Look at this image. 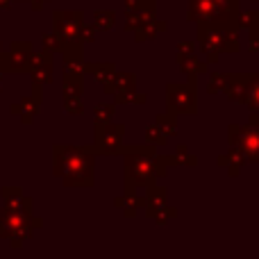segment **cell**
Masks as SVG:
<instances>
[{
    "label": "cell",
    "mask_w": 259,
    "mask_h": 259,
    "mask_svg": "<svg viewBox=\"0 0 259 259\" xmlns=\"http://www.w3.org/2000/svg\"><path fill=\"white\" fill-rule=\"evenodd\" d=\"M30 57H32V46L30 44H14L12 53L5 59H9V71H25L30 66Z\"/></svg>",
    "instance_id": "cell-9"
},
{
    "label": "cell",
    "mask_w": 259,
    "mask_h": 259,
    "mask_svg": "<svg viewBox=\"0 0 259 259\" xmlns=\"http://www.w3.org/2000/svg\"><path fill=\"white\" fill-rule=\"evenodd\" d=\"M198 41L202 53L216 62L221 53H237L239 36L234 21H198Z\"/></svg>",
    "instance_id": "cell-3"
},
{
    "label": "cell",
    "mask_w": 259,
    "mask_h": 259,
    "mask_svg": "<svg viewBox=\"0 0 259 259\" xmlns=\"http://www.w3.org/2000/svg\"><path fill=\"white\" fill-rule=\"evenodd\" d=\"M39 91H41V84H36V87H34V98H32V100H23V103L14 105V112L21 114L23 123H32V118H34L36 109H39V103H41Z\"/></svg>",
    "instance_id": "cell-11"
},
{
    "label": "cell",
    "mask_w": 259,
    "mask_h": 259,
    "mask_svg": "<svg viewBox=\"0 0 259 259\" xmlns=\"http://www.w3.org/2000/svg\"><path fill=\"white\" fill-rule=\"evenodd\" d=\"M125 125H112V123H103L96 125V141H94V152L96 155H118L121 152V141Z\"/></svg>",
    "instance_id": "cell-6"
},
{
    "label": "cell",
    "mask_w": 259,
    "mask_h": 259,
    "mask_svg": "<svg viewBox=\"0 0 259 259\" xmlns=\"http://www.w3.org/2000/svg\"><path fill=\"white\" fill-rule=\"evenodd\" d=\"M84 16L82 12H55V34L62 41L64 48H73V46H82L84 41Z\"/></svg>",
    "instance_id": "cell-5"
},
{
    "label": "cell",
    "mask_w": 259,
    "mask_h": 259,
    "mask_svg": "<svg viewBox=\"0 0 259 259\" xmlns=\"http://www.w3.org/2000/svg\"><path fill=\"white\" fill-rule=\"evenodd\" d=\"M230 143L243 152L246 161L259 164V114H252L248 125H230Z\"/></svg>",
    "instance_id": "cell-4"
},
{
    "label": "cell",
    "mask_w": 259,
    "mask_h": 259,
    "mask_svg": "<svg viewBox=\"0 0 259 259\" xmlns=\"http://www.w3.org/2000/svg\"><path fill=\"white\" fill-rule=\"evenodd\" d=\"M228 80H230V75L216 73V75H211L209 84H207V91H209V94H221V91H225V87H228Z\"/></svg>",
    "instance_id": "cell-17"
},
{
    "label": "cell",
    "mask_w": 259,
    "mask_h": 259,
    "mask_svg": "<svg viewBox=\"0 0 259 259\" xmlns=\"http://www.w3.org/2000/svg\"><path fill=\"white\" fill-rule=\"evenodd\" d=\"M112 112H114V105H98L96 107V125H103V123L112 121Z\"/></svg>",
    "instance_id": "cell-19"
},
{
    "label": "cell",
    "mask_w": 259,
    "mask_h": 259,
    "mask_svg": "<svg viewBox=\"0 0 259 259\" xmlns=\"http://www.w3.org/2000/svg\"><path fill=\"white\" fill-rule=\"evenodd\" d=\"M243 105H248V109H250L252 114H259V75H248Z\"/></svg>",
    "instance_id": "cell-12"
},
{
    "label": "cell",
    "mask_w": 259,
    "mask_h": 259,
    "mask_svg": "<svg viewBox=\"0 0 259 259\" xmlns=\"http://www.w3.org/2000/svg\"><path fill=\"white\" fill-rule=\"evenodd\" d=\"M219 164H221V166H228L230 173L237 175V173H239V168H241V166L246 164V157H243V152L239 150L237 146H232V150H230L228 155L219 157Z\"/></svg>",
    "instance_id": "cell-13"
},
{
    "label": "cell",
    "mask_w": 259,
    "mask_h": 259,
    "mask_svg": "<svg viewBox=\"0 0 259 259\" xmlns=\"http://www.w3.org/2000/svg\"><path fill=\"white\" fill-rule=\"evenodd\" d=\"M168 114H196V84H168Z\"/></svg>",
    "instance_id": "cell-7"
},
{
    "label": "cell",
    "mask_w": 259,
    "mask_h": 259,
    "mask_svg": "<svg viewBox=\"0 0 259 259\" xmlns=\"http://www.w3.org/2000/svg\"><path fill=\"white\" fill-rule=\"evenodd\" d=\"M114 14L112 12H96V27L98 30H112Z\"/></svg>",
    "instance_id": "cell-20"
},
{
    "label": "cell",
    "mask_w": 259,
    "mask_h": 259,
    "mask_svg": "<svg viewBox=\"0 0 259 259\" xmlns=\"http://www.w3.org/2000/svg\"><path fill=\"white\" fill-rule=\"evenodd\" d=\"M44 3H48V0H32V7H34V9H41V7H44Z\"/></svg>",
    "instance_id": "cell-22"
},
{
    "label": "cell",
    "mask_w": 259,
    "mask_h": 259,
    "mask_svg": "<svg viewBox=\"0 0 259 259\" xmlns=\"http://www.w3.org/2000/svg\"><path fill=\"white\" fill-rule=\"evenodd\" d=\"M30 73H32V77H34V84L50 82V75H53V59H50L48 50L30 57Z\"/></svg>",
    "instance_id": "cell-8"
},
{
    "label": "cell",
    "mask_w": 259,
    "mask_h": 259,
    "mask_svg": "<svg viewBox=\"0 0 259 259\" xmlns=\"http://www.w3.org/2000/svg\"><path fill=\"white\" fill-rule=\"evenodd\" d=\"M143 202H146V198H139L137 193H134V189H127L125 196L116 198V207H121V209L125 211V216H132L134 211H137V207H143Z\"/></svg>",
    "instance_id": "cell-14"
},
{
    "label": "cell",
    "mask_w": 259,
    "mask_h": 259,
    "mask_svg": "<svg viewBox=\"0 0 259 259\" xmlns=\"http://www.w3.org/2000/svg\"><path fill=\"white\" fill-rule=\"evenodd\" d=\"M146 137H148V141H155L157 146H164V143L168 141V137H166V134L161 132V127L157 125V123L148 125V130H146Z\"/></svg>",
    "instance_id": "cell-18"
},
{
    "label": "cell",
    "mask_w": 259,
    "mask_h": 259,
    "mask_svg": "<svg viewBox=\"0 0 259 259\" xmlns=\"http://www.w3.org/2000/svg\"><path fill=\"white\" fill-rule=\"evenodd\" d=\"M178 62H180V68L184 71V75L189 77V82H191V84H196V75H200V73L207 71V64L198 62V59L193 57V53L184 55V57H178Z\"/></svg>",
    "instance_id": "cell-10"
},
{
    "label": "cell",
    "mask_w": 259,
    "mask_h": 259,
    "mask_svg": "<svg viewBox=\"0 0 259 259\" xmlns=\"http://www.w3.org/2000/svg\"><path fill=\"white\" fill-rule=\"evenodd\" d=\"M239 25L241 27H248L252 36L259 34V12H246L239 16Z\"/></svg>",
    "instance_id": "cell-15"
},
{
    "label": "cell",
    "mask_w": 259,
    "mask_h": 259,
    "mask_svg": "<svg viewBox=\"0 0 259 259\" xmlns=\"http://www.w3.org/2000/svg\"><path fill=\"white\" fill-rule=\"evenodd\" d=\"M87 71H91L96 75V80H103V84L112 77L114 73V64H103V66H98V64H87Z\"/></svg>",
    "instance_id": "cell-16"
},
{
    "label": "cell",
    "mask_w": 259,
    "mask_h": 259,
    "mask_svg": "<svg viewBox=\"0 0 259 259\" xmlns=\"http://www.w3.org/2000/svg\"><path fill=\"white\" fill-rule=\"evenodd\" d=\"M125 155V187H150L159 175L166 173V166L173 164V159L161 157L155 152V148H121Z\"/></svg>",
    "instance_id": "cell-2"
},
{
    "label": "cell",
    "mask_w": 259,
    "mask_h": 259,
    "mask_svg": "<svg viewBox=\"0 0 259 259\" xmlns=\"http://www.w3.org/2000/svg\"><path fill=\"white\" fill-rule=\"evenodd\" d=\"M173 164H187V166H193V164H196V157L189 155L187 146H180V148H178V157H173Z\"/></svg>",
    "instance_id": "cell-21"
},
{
    "label": "cell",
    "mask_w": 259,
    "mask_h": 259,
    "mask_svg": "<svg viewBox=\"0 0 259 259\" xmlns=\"http://www.w3.org/2000/svg\"><path fill=\"white\" fill-rule=\"evenodd\" d=\"M9 3H12V0H0V7H7Z\"/></svg>",
    "instance_id": "cell-23"
},
{
    "label": "cell",
    "mask_w": 259,
    "mask_h": 259,
    "mask_svg": "<svg viewBox=\"0 0 259 259\" xmlns=\"http://www.w3.org/2000/svg\"><path fill=\"white\" fill-rule=\"evenodd\" d=\"M94 148L55 146V175L66 187H91L94 184Z\"/></svg>",
    "instance_id": "cell-1"
}]
</instances>
